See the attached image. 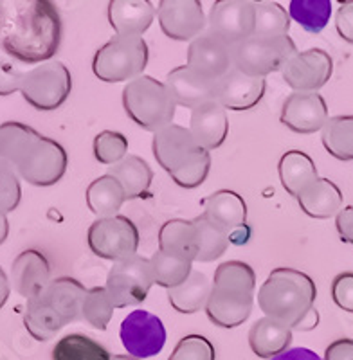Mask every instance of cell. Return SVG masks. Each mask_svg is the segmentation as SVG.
I'll list each match as a JSON object with an SVG mask.
<instances>
[{"label": "cell", "instance_id": "cell-37", "mask_svg": "<svg viewBox=\"0 0 353 360\" xmlns=\"http://www.w3.org/2000/svg\"><path fill=\"white\" fill-rule=\"evenodd\" d=\"M195 225H197L198 233V263H211L217 262L218 258H222V254L226 252L227 247L231 245L229 236L224 231H220L210 218L204 213L198 214L195 218Z\"/></svg>", "mask_w": 353, "mask_h": 360}, {"label": "cell", "instance_id": "cell-28", "mask_svg": "<svg viewBox=\"0 0 353 360\" xmlns=\"http://www.w3.org/2000/svg\"><path fill=\"white\" fill-rule=\"evenodd\" d=\"M159 249L175 254L188 262H197L198 258V233L193 220H168L159 231Z\"/></svg>", "mask_w": 353, "mask_h": 360}, {"label": "cell", "instance_id": "cell-49", "mask_svg": "<svg viewBox=\"0 0 353 360\" xmlns=\"http://www.w3.org/2000/svg\"><path fill=\"white\" fill-rule=\"evenodd\" d=\"M9 234V221H8V214L0 213V245L8 240Z\"/></svg>", "mask_w": 353, "mask_h": 360}, {"label": "cell", "instance_id": "cell-40", "mask_svg": "<svg viewBox=\"0 0 353 360\" xmlns=\"http://www.w3.org/2000/svg\"><path fill=\"white\" fill-rule=\"evenodd\" d=\"M22 200L20 176L6 159L0 157V213H11Z\"/></svg>", "mask_w": 353, "mask_h": 360}, {"label": "cell", "instance_id": "cell-43", "mask_svg": "<svg viewBox=\"0 0 353 360\" xmlns=\"http://www.w3.org/2000/svg\"><path fill=\"white\" fill-rule=\"evenodd\" d=\"M22 78H24L22 70L0 58V96H11L20 90Z\"/></svg>", "mask_w": 353, "mask_h": 360}, {"label": "cell", "instance_id": "cell-35", "mask_svg": "<svg viewBox=\"0 0 353 360\" xmlns=\"http://www.w3.org/2000/svg\"><path fill=\"white\" fill-rule=\"evenodd\" d=\"M288 17L307 33L317 34L328 25L332 17L330 0H292L288 6Z\"/></svg>", "mask_w": 353, "mask_h": 360}, {"label": "cell", "instance_id": "cell-19", "mask_svg": "<svg viewBox=\"0 0 353 360\" xmlns=\"http://www.w3.org/2000/svg\"><path fill=\"white\" fill-rule=\"evenodd\" d=\"M186 65L205 78L218 82L233 69V45L205 31L189 41Z\"/></svg>", "mask_w": 353, "mask_h": 360}, {"label": "cell", "instance_id": "cell-17", "mask_svg": "<svg viewBox=\"0 0 353 360\" xmlns=\"http://www.w3.org/2000/svg\"><path fill=\"white\" fill-rule=\"evenodd\" d=\"M255 6L249 0H218L207 17V31L234 47L255 34Z\"/></svg>", "mask_w": 353, "mask_h": 360}, {"label": "cell", "instance_id": "cell-44", "mask_svg": "<svg viewBox=\"0 0 353 360\" xmlns=\"http://www.w3.org/2000/svg\"><path fill=\"white\" fill-rule=\"evenodd\" d=\"M335 29L342 40L353 44V0H345L339 4L335 15Z\"/></svg>", "mask_w": 353, "mask_h": 360}, {"label": "cell", "instance_id": "cell-14", "mask_svg": "<svg viewBox=\"0 0 353 360\" xmlns=\"http://www.w3.org/2000/svg\"><path fill=\"white\" fill-rule=\"evenodd\" d=\"M204 214L229 236L234 245H245L252 236V229L247 224L245 200L236 191L220 189L204 198Z\"/></svg>", "mask_w": 353, "mask_h": 360}, {"label": "cell", "instance_id": "cell-25", "mask_svg": "<svg viewBox=\"0 0 353 360\" xmlns=\"http://www.w3.org/2000/svg\"><path fill=\"white\" fill-rule=\"evenodd\" d=\"M292 333L290 326L263 315L249 330V346L256 356L272 360L290 349Z\"/></svg>", "mask_w": 353, "mask_h": 360}, {"label": "cell", "instance_id": "cell-39", "mask_svg": "<svg viewBox=\"0 0 353 360\" xmlns=\"http://www.w3.org/2000/svg\"><path fill=\"white\" fill-rule=\"evenodd\" d=\"M92 152L96 160L103 166H115L127 157L128 139L121 131L103 130L94 137L92 143Z\"/></svg>", "mask_w": 353, "mask_h": 360}, {"label": "cell", "instance_id": "cell-5", "mask_svg": "<svg viewBox=\"0 0 353 360\" xmlns=\"http://www.w3.org/2000/svg\"><path fill=\"white\" fill-rule=\"evenodd\" d=\"M256 272L245 262H224L214 270L211 295L205 304L207 319L218 328H236L252 314Z\"/></svg>", "mask_w": 353, "mask_h": 360}, {"label": "cell", "instance_id": "cell-30", "mask_svg": "<svg viewBox=\"0 0 353 360\" xmlns=\"http://www.w3.org/2000/svg\"><path fill=\"white\" fill-rule=\"evenodd\" d=\"M85 197L89 209L99 218L115 217L127 202V193L123 186L108 173L92 180L86 188Z\"/></svg>", "mask_w": 353, "mask_h": 360}, {"label": "cell", "instance_id": "cell-3", "mask_svg": "<svg viewBox=\"0 0 353 360\" xmlns=\"http://www.w3.org/2000/svg\"><path fill=\"white\" fill-rule=\"evenodd\" d=\"M316 297V283L310 276L279 266L259 288L258 307L265 317L285 323L294 332H312L319 324V314L314 308Z\"/></svg>", "mask_w": 353, "mask_h": 360}, {"label": "cell", "instance_id": "cell-29", "mask_svg": "<svg viewBox=\"0 0 353 360\" xmlns=\"http://www.w3.org/2000/svg\"><path fill=\"white\" fill-rule=\"evenodd\" d=\"M108 175L114 176L127 193V200L144 198L153 182V169L150 164L137 155H127L120 164L108 168Z\"/></svg>", "mask_w": 353, "mask_h": 360}, {"label": "cell", "instance_id": "cell-48", "mask_svg": "<svg viewBox=\"0 0 353 360\" xmlns=\"http://www.w3.org/2000/svg\"><path fill=\"white\" fill-rule=\"evenodd\" d=\"M9 294H11V283H9L8 276H6V272L0 266V308L8 303Z\"/></svg>", "mask_w": 353, "mask_h": 360}, {"label": "cell", "instance_id": "cell-31", "mask_svg": "<svg viewBox=\"0 0 353 360\" xmlns=\"http://www.w3.org/2000/svg\"><path fill=\"white\" fill-rule=\"evenodd\" d=\"M211 295V281L207 276L193 270L181 287L168 290V301L179 314H197L205 310Z\"/></svg>", "mask_w": 353, "mask_h": 360}, {"label": "cell", "instance_id": "cell-42", "mask_svg": "<svg viewBox=\"0 0 353 360\" xmlns=\"http://www.w3.org/2000/svg\"><path fill=\"white\" fill-rule=\"evenodd\" d=\"M332 299L337 308L353 314V272H341L333 278Z\"/></svg>", "mask_w": 353, "mask_h": 360}, {"label": "cell", "instance_id": "cell-9", "mask_svg": "<svg viewBox=\"0 0 353 360\" xmlns=\"http://www.w3.org/2000/svg\"><path fill=\"white\" fill-rule=\"evenodd\" d=\"M296 53L297 47L290 37H249L233 47V67L252 78H267L283 69Z\"/></svg>", "mask_w": 353, "mask_h": 360}, {"label": "cell", "instance_id": "cell-32", "mask_svg": "<svg viewBox=\"0 0 353 360\" xmlns=\"http://www.w3.org/2000/svg\"><path fill=\"white\" fill-rule=\"evenodd\" d=\"M321 143L337 160H353V115H333L321 130Z\"/></svg>", "mask_w": 353, "mask_h": 360}, {"label": "cell", "instance_id": "cell-10", "mask_svg": "<svg viewBox=\"0 0 353 360\" xmlns=\"http://www.w3.org/2000/svg\"><path fill=\"white\" fill-rule=\"evenodd\" d=\"M72 90L70 72L62 62H46L24 72L20 92L25 101L41 112L56 110Z\"/></svg>", "mask_w": 353, "mask_h": 360}, {"label": "cell", "instance_id": "cell-45", "mask_svg": "<svg viewBox=\"0 0 353 360\" xmlns=\"http://www.w3.org/2000/svg\"><path fill=\"white\" fill-rule=\"evenodd\" d=\"M323 360H353V339L342 337V339L333 340L325 349Z\"/></svg>", "mask_w": 353, "mask_h": 360}, {"label": "cell", "instance_id": "cell-24", "mask_svg": "<svg viewBox=\"0 0 353 360\" xmlns=\"http://www.w3.org/2000/svg\"><path fill=\"white\" fill-rule=\"evenodd\" d=\"M189 131L205 150H217L226 143L229 134L227 110L214 99L193 108L189 117Z\"/></svg>", "mask_w": 353, "mask_h": 360}, {"label": "cell", "instance_id": "cell-15", "mask_svg": "<svg viewBox=\"0 0 353 360\" xmlns=\"http://www.w3.org/2000/svg\"><path fill=\"white\" fill-rule=\"evenodd\" d=\"M333 74V60L326 51H297L281 69L285 83L292 92H319Z\"/></svg>", "mask_w": 353, "mask_h": 360}, {"label": "cell", "instance_id": "cell-1", "mask_svg": "<svg viewBox=\"0 0 353 360\" xmlns=\"http://www.w3.org/2000/svg\"><path fill=\"white\" fill-rule=\"evenodd\" d=\"M62 17L47 0H33L8 8L0 29L2 47L9 56L24 63H46L62 44Z\"/></svg>", "mask_w": 353, "mask_h": 360}, {"label": "cell", "instance_id": "cell-38", "mask_svg": "<svg viewBox=\"0 0 353 360\" xmlns=\"http://www.w3.org/2000/svg\"><path fill=\"white\" fill-rule=\"evenodd\" d=\"M114 310L115 307L112 303L107 288L96 287L86 290L85 301H83L82 319L86 321L92 328H96L99 332L107 330L112 321V315H114Z\"/></svg>", "mask_w": 353, "mask_h": 360}, {"label": "cell", "instance_id": "cell-21", "mask_svg": "<svg viewBox=\"0 0 353 360\" xmlns=\"http://www.w3.org/2000/svg\"><path fill=\"white\" fill-rule=\"evenodd\" d=\"M166 85L175 98L176 105L184 108H197L207 101H213L217 92V82L195 72L188 65L169 70Z\"/></svg>", "mask_w": 353, "mask_h": 360}, {"label": "cell", "instance_id": "cell-26", "mask_svg": "<svg viewBox=\"0 0 353 360\" xmlns=\"http://www.w3.org/2000/svg\"><path fill=\"white\" fill-rule=\"evenodd\" d=\"M301 211L316 220L335 218L342 211V191L330 179H317L297 197Z\"/></svg>", "mask_w": 353, "mask_h": 360}, {"label": "cell", "instance_id": "cell-47", "mask_svg": "<svg viewBox=\"0 0 353 360\" xmlns=\"http://www.w3.org/2000/svg\"><path fill=\"white\" fill-rule=\"evenodd\" d=\"M272 360H323L316 352L308 348H290Z\"/></svg>", "mask_w": 353, "mask_h": 360}, {"label": "cell", "instance_id": "cell-16", "mask_svg": "<svg viewBox=\"0 0 353 360\" xmlns=\"http://www.w3.org/2000/svg\"><path fill=\"white\" fill-rule=\"evenodd\" d=\"M157 22L165 37L175 41H193L207 31V17L198 0H162Z\"/></svg>", "mask_w": 353, "mask_h": 360}, {"label": "cell", "instance_id": "cell-36", "mask_svg": "<svg viewBox=\"0 0 353 360\" xmlns=\"http://www.w3.org/2000/svg\"><path fill=\"white\" fill-rule=\"evenodd\" d=\"M290 17L276 2H256L255 6V34L262 38L288 37Z\"/></svg>", "mask_w": 353, "mask_h": 360}, {"label": "cell", "instance_id": "cell-33", "mask_svg": "<svg viewBox=\"0 0 353 360\" xmlns=\"http://www.w3.org/2000/svg\"><path fill=\"white\" fill-rule=\"evenodd\" d=\"M112 353L85 333H69L54 344L53 360H110Z\"/></svg>", "mask_w": 353, "mask_h": 360}, {"label": "cell", "instance_id": "cell-23", "mask_svg": "<svg viewBox=\"0 0 353 360\" xmlns=\"http://www.w3.org/2000/svg\"><path fill=\"white\" fill-rule=\"evenodd\" d=\"M53 281L51 279V265L41 252L27 249L15 258L11 265L13 288L25 299L40 294Z\"/></svg>", "mask_w": 353, "mask_h": 360}, {"label": "cell", "instance_id": "cell-4", "mask_svg": "<svg viewBox=\"0 0 353 360\" xmlns=\"http://www.w3.org/2000/svg\"><path fill=\"white\" fill-rule=\"evenodd\" d=\"M86 288L75 278H58L34 297L27 299L25 330L33 339L46 342L63 326L82 319Z\"/></svg>", "mask_w": 353, "mask_h": 360}, {"label": "cell", "instance_id": "cell-20", "mask_svg": "<svg viewBox=\"0 0 353 360\" xmlns=\"http://www.w3.org/2000/svg\"><path fill=\"white\" fill-rule=\"evenodd\" d=\"M265 92H267V79L252 78L233 67L224 78L217 82L214 101L222 105L226 110L245 112L258 107Z\"/></svg>", "mask_w": 353, "mask_h": 360}, {"label": "cell", "instance_id": "cell-2", "mask_svg": "<svg viewBox=\"0 0 353 360\" xmlns=\"http://www.w3.org/2000/svg\"><path fill=\"white\" fill-rule=\"evenodd\" d=\"M0 157L11 164L20 179L40 188L60 182L69 164L62 144L17 121L0 124Z\"/></svg>", "mask_w": 353, "mask_h": 360}, {"label": "cell", "instance_id": "cell-22", "mask_svg": "<svg viewBox=\"0 0 353 360\" xmlns=\"http://www.w3.org/2000/svg\"><path fill=\"white\" fill-rule=\"evenodd\" d=\"M107 13L120 37H143L157 18V8L150 0H112Z\"/></svg>", "mask_w": 353, "mask_h": 360}, {"label": "cell", "instance_id": "cell-18", "mask_svg": "<svg viewBox=\"0 0 353 360\" xmlns=\"http://www.w3.org/2000/svg\"><path fill=\"white\" fill-rule=\"evenodd\" d=\"M328 119V105L319 92H292L281 107V123L294 134H316Z\"/></svg>", "mask_w": 353, "mask_h": 360}, {"label": "cell", "instance_id": "cell-50", "mask_svg": "<svg viewBox=\"0 0 353 360\" xmlns=\"http://www.w3.org/2000/svg\"><path fill=\"white\" fill-rule=\"evenodd\" d=\"M6 13H8V8H6V4L0 2V29H2V24H4L6 20Z\"/></svg>", "mask_w": 353, "mask_h": 360}, {"label": "cell", "instance_id": "cell-8", "mask_svg": "<svg viewBox=\"0 0 353 360\" xmlns=\"http://www.w3.org/2000/svg\"><path fill=\"white\" fill-rule=\"evenodd\" d=\"M150 60L148 44L143 37L115 34L103 44L92 60V72L99 82H134L143 76Z\"/></svg>", "mask_w": 353, "mask_h": 360}, {"label": "cell", "instance_id": "cell-41", "mask_svg": "<svg viewBox=\"0 0 353 360\" xmlns=\"http://www.w3.org/2000/svg\"><path fill=\"white\" fill-rule=\"evenodd\" d=\"M214 346L204 335H186L182 337L173 348L168 360H214Z\"/></svg>", "mask_w": 353, "mask_h": 360}, {"label": "cell", "instance_id": "cell-51", "mask_svg": "<svg viewBox=\"0 0 353 360\" xmlns=\"http://www.w3.org/2000/svg\"><path fill=\"white\" fill-rule=\"evenodd\" d=\"M110 360H137L130 355H112Z\"/></svg>", "mask_w": 353, "mask_h": 360}, {"label": "cell", "instance_id": "cell-6", "mask_svg": "<svg viewBox=\"0 0 353 360\" xmlns=\"http://www.w3.org/2000/svg\"><path fill=\"white\" fill-rule=\"evenodd\" d=\"M153 157L176 186L197 189L211 172V153L205 150L189 128L169 124L153 134Z\"/></svg>", "mask_w": 353, "mask_h": 360}, {"label": "cell", "instance_id": "cell-12", "mask_svg": "<svg viewBox=\"0 0 353 360\" xmlns=\"http://www.w3.org/2000/svg\"><path fill=\"white\" fill-rule=\"evenodd\" d=\"M139 240L137 225L123 214L98 218L86 231V243L92 252L114 263L136 256Z\"/></svg>", "mask_w": 353, "mask_h": 360}, {"label": "cell", "instance_id": "cell-7", "mask_svg": "<svg viewBox=\"0 0 353 360\" xmlns=\"http://www.w3.org/2000/svg\"><path fill=\"white\" fill-rule=\"evenodd\" d=\"M123 107L134 123L157 134L173 124L179 105L166 82L153 76H139L123 89Z\"/></svg>", "mask_w": 353, "mask_h": 360}, {"label": "cell", "instance_id": "cell-13", "mask_svg": "<svg viewBox=\"0 0 353 360\" xmlns=\"http://www.w3.org/2000/svg\"><path fill=\"white\" fill-rule=\"evenodd\" d=\"M120 337L128 355L143 360L159 355L168 335L157 315L146 310H134L121 323Z\"/></svg>", "mask_w": 353, "mask_h": 360}, {"label": "cell", "instance_id": "cell-27", "mask_svg": "<svg viewBox=\"0 0 353 360\" xmlns=\"http://www.w3.org/2000/svg\"><path fill=\"white\" fill-rule=\"evenodd\" d=\"M278 173L285 191L294 198L300 197L301 191L319 179L312 157L301 150L285 152L278 162Z\"/></svg>", "mask_w": 353, "mask_h": 360}, {"label": "cell", "instance_id": "cell-34", "mask_svg": "<svg viewBox=\"0 0 353 360\" xmlns=\"http://www.w3.org/2000/svg\"><path fill=\"white\" fill-rule=\"evenodd\" d=\"M152 263V272L155 285L172 290L175 287H181L182 283L191 276L193 272V263L184 258H179L175 254L165 252V250H157L150 258Z\"/></svg>", "mask_w": 353, "mask_h": 360}, {"label": "cell", "instance_id": "cell-11", "mask_svg": "<svg viewBox=\"0 0 353 360\" xmlns=\"http://www.w3.org/2000/svg\"><path fill=\"white\" fill-rule=\"evenodd\" d=\"M153 285L152 263L148 258L136 254L112 265L105 288L115 308H130L143 303Z\"/></svg>", "mask_w": 353, "mask_h": 360}, {"label": "cell", "instance_id": "cell-46", "mask_svg": "<svg viewBox=\"0 0 353 360\" xmlns=\"http://www.w3.org/2000/svg\"><path fill=\"white\" fill-rule=\"evenodd\" d=\"M335 229L345 243L353 245V205L342 207V211L335 217Z\"/></svg>", "mask_w": 353, "mask_h": 360}]
</instances>
